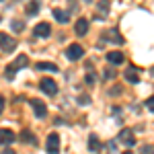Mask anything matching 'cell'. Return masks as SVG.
<instances>
[{
	"instance_id": "6da1fadb",
	"label": "cell",
	"mask_w": 154,
	"mask_h": 154,
	"mask_svg": "<svg viewBox=\"0 0 154 154\" xmlns=\"http://www.w3.org/2000/svg\"><path fill=\"white\" fill-rule=\"evenodd\" d=\"M14 48H17V39L11 37L8 33H0V49L4 54H11V51H14Z\"/></svg>"
},
{
	"instance_id": "7a4b0ae2",
	"label": "cell",
	"mask_w": 154,
	"mask_h": 154,
	"mask_svg": "<svg viewBox=\"0 0 154 154\" xmlns=\"http://www.w3.org/2000/svg\"><path fill=\"white\" fill-rule=\"evenodd\" d=\"M27 64H29V58H27V56H19V58L14 60L11 66H8V70H6V76H8V78H12V74H14V72H19V70H23Z\"/></svg>"
},
{
	"instance_id": "3957f363",
	"label": "cell",
	"mask_w": 154,
	"mask_h": 154,
	"mask_svg": "<svg viewBox=\"0 0 154 154\" xmlns=\"http://www.w3.org/2000/svg\"><path fill=\"white\" fill-rule=\"evenodd\" d=\"M39 88H41L45 95H56V93H58V84H56V80H51V78H41Z\"/></svg>"
},
{
	"instance_id": "277c9868",
	"label": "cell",
	"mask_w": 154,
	"mask_h": 154,
	"mask_svg": "<svg viewBox=\"0 0 154 154\" xmlns=\"http://www.w3.org/2000/svg\"><path fill=\"white\" fill-rule=\"evenodd\" d=\"M31 107H33V111H35V117L43 119L45 115H48V107H45V103H43V101L33 99V101H31Z\"/></svg>"
},
{
	"instance_id": "5b68a950",
	"label": "cell",
	"mask_w": 154,
	"mask_h": 154,
	"mask_svg": "<svg viewBox=\"0 0 154 154\" xmlns=\"http://www.w3.org/2000/svg\"><path fill=\"white\" fill-rule=\"evenodd\" d=\"M48 152L58 154L60 152V136L58 134H49L48 136Z\"/></svg>"
},
{
	"instance_id": "8992f818",
	"label": "cell",
	"mask_w": 154,
	"mask_h": 154,
	"mask_svg": "<svg viewBox=\"0 0 154 154\" xmlns=\"http://www.w3.org/2000/svg\"><path fill=\"white\" fill-rule=\"evenodd\" d=\"M119 142L123 144V146H128V148H131V146L136 144L134 131H131V130H121V134H119Z\"/></svg>"
},
{
	"instance_id": "52a82bcc",
	"label": "cell",
	"mask_w": 154,
	"mask_h": 154,
	"mask_svg": "<svg viewBox=\"0 0 154 154\" xmlns=\"http://www.w3.org/2000/svg\"><path fill=\"white\" fill-rule=\"evenodd\" d=\"M82 45H78V43H72L70 48L66 49V56H68V60H80L82 58Z\"/></svg>"
},
{
	"instance_id": "ba28073f",
	"label": "cell",
	"mask_w": 154,
	"mask_h": 154,
	"mask_svg": "<svg viewBox=\"0 0 154 154\" xmlns=\"http://www.w3.org/2000/svg\"><path fill=\"white\" fill-rule=\"evenodd\" d=\"M49 33H51V27L48 23H39L33 29V35H37V37H49Z\"/></svg>"
},
{
	"instance_id": "9c48e42d",
	"label": "cell",
	"mask_w": 154,
	"mask_h": 154,
	"mask_svg": "<svg viewBox=\"0 0 154 154\" xmlns=\"http://www.w3.org/2000/svg\"><path fill=\"white\" fill-rule=\"evenodd\" d=\"M17 140V134L11 130H0V142L2 144H12Z\"/></svg>"
},
{
	"instance_id": "30bf717a",
	"label": "cell",
	"mask_w": 154,
	"mask_h": 154,
	"mask_svg": "<svg viewBox=\"0 0 154 154\" xmlns=\"http://www.w3.org/2000/svg\"><path fill=\"white\" fill-rule=\"evenodd\" d=\"M107 60H109V64H121L123 62V54L121 51H109Z\"/></svg>"
},
{
	"instance_id": "8fae6325",
	"label": "cell",
	"mask_w": 154,
	"mask_h": 154,
	"mask_svg": "<svg viewBox=\"0 0 154 154\" xmlns=\"http://www.w3.org/2000/svg\"><path fill=\"white\" fill-rule=\"evenodd\" d=\"M86 31H88V21L86 19H78L76 21V33L78 35H84Z\"/></svg>"
},
{
	"instance_id": "7c38bea8",
	"label": "cell",
	"mask_w": 154,
	"mask_h": 154,
	"mask_svg": "<svg viewBox=\"0 0 154 154\" xmlns=\"http://www.w3.org/2000/svg\"><path fill=\"white\" fill-rule=\"evenodd\" d=\"M19 138H21V140H23V142H27V144H33V146H35L37 144V138L35 136H33V134H31V131H21V136H19Z\"/></svg>"
},
{
	"instance_id": "4fadbf2b",
	"label": "cell",
	"mask_w": 154,
	"mask_h": 154,
	"mask_svg": "<svg viewBox=\"0 0 154 154\" xmlns=\"http://www.w3.org/2000/svg\"><path fill=\"white\" fill-rule=\"evenodd\" d=\"M101 148V142H99V138H97L95 134H91V138H88V150L91 152H97Z\"/></svg>"
},
{
	"instance_id": "5bb4252c",
	"label": "cell",
	"mask_w": 154,
	"mask_h": 154,
	"mask_svg": "<svg viewBox=\"0 0 154 154\" xmlns=\"http://www.w3.org/2000/svg\"><path fill=\"white\" fill-rule=\"evenodd\" d=\"M54 17L58 19V23H68V12H64L62 8H54Z\"/></svg>"
},
{
	"instance_id": "9a60e30c",
	"label": "cell",
	"mask_w": 154,
	"mask_h": 154,
	"mask_svg": "<svg viewBox=\"0 0 154 154\" xmlns=\"http://www.w3.org/2000/svg\"><path fill=\"white\" fill-rule=\"evenodd\" d=\"M37 70H49V72H58V66L56 64H49V62H39L35 66Z\"/></svg>"
},
{
	"instance_id": "2e32d148",
	"label": "cell",
	"mask_w": 154,
	"mask_h": 154,
	"mask_svg": "<svg viewBox=\"0 0 154 154\" xmlns=\"http://www.w3.org/2000/svg\"><path fill=\"white\" fill-rule=\"evenodd\" d=\"M125 80H128V82L138 84V82H140V76H138V72H136L134 68H131V70H128V72H125Z\"/></svg>"
},
{
	"instance_id": "e0dca14e",
	"label": "cell",
	"mask_w": 154,
	"mask_h": 154,
	"mask_svg": "<svg viewBox=\"0 0 154 154\" xmlns=\"http://www.w3.org/2000/svg\"><path fill=\"white\" fill-rule=\"evenodd\" d=\"M105 39H109V41H115V43H123V37H119L117 31H107L105 33Z\"/></svg>"
},
{
	"instance_id": "ac0fdd59",
	"label": "cell",
	"mask_w": 154,
	"mask_h": 154,
	"mask_svg": "<svg viewBox=\"0 0 154 154\" xmlns=\"http://www.w3.org/2000/svg\"><path fill=\"white\" fill-rule=\"evenodd\" d=\"M39 11V4H27V14H35V12Z\"/></svg>"
},
{
	"instance_id": "d6986e66",
	"label": "cell",
	"mask_w": 154,
	"mask_h": 154,
	"mask_svg": "<svg viewBox=\"0 0 154 154\" xmlns=\"http://www.w3.org/2000/svg\"><path fill=\"white\" fill-rule=\"evenodd\" d=\"M140 154H154V146H142Z\"/></svg>"
},
{
	"instance_id": "ffe728a7",
	"label": "cell",
	"mask_w": 154,
	"mask_h": 154,
	"mask_svg": "<svg viewBox=\"0 0 154 154\" xmlns=\"http://www.w3.org/2000/svg\"><path fill=\"white\" fill-rule=\"evenodd\" d=\"M23 27H25L23 21H14V23H12V29H14V31H21Z\"/></svg>"
},
{
	"instance_id": "44dd1931",
	"label": "cell",
	"mask_w": 154,
	"mask_h": 154,
	"mask_svg": "<svg viewBox=\"0 0 154 154\" xmlns=\"http://www.w3.org/2000/svg\"><path fill=\"white\" fill-rule=\"evenodd\" d=\"M78 103H80V105H88L91 101H88V97H86V95H80V97H78Z\"/></svg>"
},
{
	"instance_id": "7402d4cb",
	"label": "cell",
	"mask_w": 154,
	"mask_h": 154,
	"mask_svg": "<svg viewBox=\"0 0 154 154\" xmlns=\"http://www.w3.org/2000/svg\"><path fill=\"white\" fill-rule=\"evenodd\" d=\"M146 107H148L150 111H154V97H150V99L146 101Z\"/></svg>"
},
{
	"instance_id": "603a6c76",
	"label": "cell",
	"mask_w": 154,
	"mask_h": 154,
	"mask_svg": "<svg viewBox=\"0 0 154 154\" xmlns=\"http://www.w3.org/2000/svg\"><path fill=\"white\" fill-rule=\"evenodd\" d=\"M99 8H101V12H107V11H109V2H103Z\"/></svg>"
},
{
	"instance_id": "cb8c5ba5",
	"label": "cell",
	"mask_w": 154,
	"mask_h": 154,
	"mask_svg": "<svg viewBox=\"0 0 154 154\" xmlns=\"http://www.w3.org/2000/svg\"><path fill=\"white\" fill-rule=\"evenodd\" d=\"M86 82L93 84V82H95V76H93V74H88V76H86Z\"/></svg>"
},
{
	"instance_id": "d4e9b609",
	"label": "cell",
	"mask_w": 154,
	"mask_h": 154,
	"mask_svg": "<svg viewBox=\"0 0 154 154\" xmlns=\"http://www.w3.org/2000/svg\"><path fill=\"white\" fill-rule=\"evenodd\" d=\"M2 109H4V99L0 97V113H2Z\"/></svg>"
},
{
	"instance_id": "484cf974",
	"label": "cell",
	"mask_w": 154,
	"mask_h": 154,
	"mask_svg": "<svg viewBox=\"0 0 154 154\" xmlns=\"http://www.w3.org/2000/svg\"><path fill=\"white\" fill-rule=\"evenodd\" d=\"M2 154H14V152H12V150H8V148H4V150H2Z\"/></svg>"
},
{
	"instance_id": "4316f807",
	"label": "cell",
	"mask_w": 154,
	"mask_h": 154,
	"mask_svg": "<svg viewBox=\"0 0 154 154\" xmlns=\"http://www.w3.org/2000/svg\"><path fill=\"white\" fill-rule=\"evenodd\" d=\"M123 154H131V152H123Z\"/></svg>"
}]
</instances>
